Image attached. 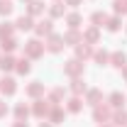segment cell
<instances>
[{
  "mask_svg": "<svg viewBox=\"0 0 127 127\" xmlns=\"http://www.w3.org/2000/svg\"><path fill=\"white\" fill-rule=\"evenodd\" d=\"M44 44L39 42V39H30L27 44H25V56L27 59H39V56H44Z\"/></svg>",
  "mask_w": 127,
  "mask_h": 127,
  "instance_id": "obj_1",
  "label": "cell"
},
{
  "mask_svg": "<svg viewBox=\"0 0 127 127\" xmlns=\"http://www.w3.org/2000/svg\"><path fill=\"white\" fill-rule=\"evenodd\" d=\"M51 108H54V105H51L49 100H44V98H37V100H34V105H32V115H34V117H42V120H44V117H49Z\"/></svg>",
  "mask_w": 127,
  "mask_h": 127,
  "instance_id": "obj_2",
  "label": "cell"
},
{
  "mask_svg": "<svg viewBox=\"0 0 127 127\" xmlns=\"http://www.w3.org/2000/svg\"><path fill=\"white\" fill-rule=\"evenodd\" d=\"M93 120L100 122V125L110 122V120H112V108H110V105H103V103L95 105V108H93Z\"/></svg>",
  "mask_w": 127,
  "mask_h": 127,
  "instance_id": "obj_3",
  "label": "cell"
},
{
  "mask_svg": "<svg viewBox=\"0 0 127 127\" xmlns=\"http://www.w3.org/2000/svg\"><path fill=\"white\" fill-rule=\"evenodd\" d=\"M64 73L71 76V78H81V76H83V61H78V59H68V61L64 64Z\"/></svg>",
  "mask_w": 127,
  "mask_h": 127,
  "instance_id": "obj_4",
  "label": "cell"
},
{
  "mask_svg": "<svg viewBox=\"0 0 127 127\" xmlns=\"http://www.w3.org/2000/svg\"><path fill=\"white\" fill-rule=\"evenodd\" d=\"M44 47L51 51V54H59L64 47H66V42H64V34H49V39H47V44Z\"/></svg>",
  "mask_w": 127,
  "mask_h": 127,
  "instance_id": "obj_5",
  "label": "cell"
},
{
  "mask_svg": "<svg viewBox=\"0 0 127 127\" xmlns=\"http://www.w3.org/2000/svg\"><path fill=\"white\" fill-rule=\"evenodd\" d=\"M34 32L39 37H49V34H54V22L51 20H39V22H34Z\"/></svg>",
  "mask_w": 127,
  "mask_h": 127,
  "instance_id": "obj_6",
  "label": "cell"
},
{
  "mask_svg": "<svg viewBox=\"0 0 127 127\" xmlns=\"http://www.w3.org/2000/svg\"><path fill=\"white\" fill-rule=\"evenodd\" d=\"M125 103H127V98H125V93H120V91H115V93L108 95V105H110L112 110H120V108H125Z\"/></svg>",
  "mask_w": 127,
  "mask_h": 127,
  "instance_id": "obj_7",
  "label": "cell"
},
{
  "mask_svg": "<svg viewBox=\"0 0 127 127\" xmlns=\"http://www.w3.org/2000/svg\"><path fill=\"white\" fill-rule=\"evenodd\" d=\"M0 93H2V95H15V93H17L15 78H10V76L5 78V76H2V78H0Z\"/></svg>",
  "mask_w": 127,
  "mask_h": 127,
  "instance_id": "obj_8",
  "label": "cell"
},
{
  "mask_svg": "<svg viewBox=\"0 0 127 127\" xmlns=\"http://www.w3.org/2000/svg\"><path fill=\"white\" fill-rule=\"evenodd\" d=\"M93 51H95V49L91 47V44L81 42L78 47H76V59H78V61H86V59H93Z\"/></svg>",
  "mask_w": 127,
  "mask_h": 127,
  "instance_id": "obj_9",
  "label": "cell"
},
{
  "mask_svg": "<svg viewBox=\"0 0 127 127\" xmlns=\"http://www.w3.org/2000/svg\"><path fill=\"white\" fill-rule=\"evenodd\" d=\"M86 103L95 108V105H100L103 103V91H98V88H91V91H86Z\"/></svg>",
  "mask_w": 127,
  "mask_h": 127,
  "instance_id": "obj_10",
  "label": "cell"
},
{
  "mask_svg": "<svg viewBox=\"0 0 127 127\" xmlns=\"http://www.w3.org/2000/svg\"><path fill=\"white\" fill-rule=\"evenodd\" d=\"M110 64L115 66V68L122 71V68L127 66V54H125V51H112V54H110Z\"/></svg>",
  "mask_w": 127,
  "mask_h": 127,
  "instance_id": "obj_11",
  "label": "cell"
},
{
  "mask_svg": "<svg viewBox=\"0 0 127 127\" xmlns=\"http://www.w3.org/2000/svg\"><path fill=\"white\" fill-rule=\"evenodd\" d=\"M64 42H66V44H71V47H78L81 42H83V34H81L78 30H68L66 34H64Z\"/></svg>",
  "mask_w": 127,
  "mask_h": 127,
  "instance_id": "obj_12",
  "label": "cell"
},
{
  "mask_svg": "<svg viewBox=\"0 0 127 127\" xmlns=\"http://www.w3.org/2000/svg\"><path fill=\"white\" fill-rule=\"evenodd\" d=\"M25 93L30 95V98H39V95L44 93V83H42V81H32L30 86L25 88Z\"/></svg>",
  "mask_w": 127,
  "mask_h": 127,
  "instance_id": "obj_13",
  "label": "cell"
},
{
  "mask_svg": "<svg viewBox=\"0 0 127 127\" xmlns=\"http://www.w3.org/2000/svg\"><path fill=\"white\" fill-rule=\"evenodd\" d=\"M15 27L17 30H22V32H30V30H34V17H30V15H22L20 20L15 22Z\"/></svg>",
  "mask_w": 127,
  "mask_h": 127,
  "instance_id": "obj_14",
  "label": "cell"
},
{
  "mask_svg": "<svg viewBox=\"0 0 127 127\" xmlns=\"http://www.w3.org/2000/svg\"><path fill=\"white\" fill-rule=\"evenodd\" d=\"M112 125L115 127H127V110L120 108V110L112 112Z\"/></svg>",
  "mask_w": 127,
  "mask_h": 127,
  "instance_id": "obj_15",
  "label": "cell"
},
{
  "mask_svg": "<svg viewBox=\"0 0 127 127\" xmlns=\"http://www.w3.org/2000/svg\"><path fill=\"white\" fill-rule=\"evenodd\" d=\"M44 7H47V5H44L42 0H32L30 5H27V15H30V17H37V15L44 12Z\"/></svg>",
  "mask_w": 127,
  "mask_h": 127,
  "instance_id": "obj_16",
  "label": "cell"
},
{
  "mask_svg": "<svg viewBox=\"0 0 127 127\" xmlns=\"http://www.w3.org/2000/svg\"><path fill=\"white\" fill-rule=\"evenodd\" d=\"M64 117H66V112H64L59 105H54V108H51V112H49V122H51V125H61Z\"/></svg>",
  "mask_w": 127,
  "mask_h": 127,
  "instance_id": "obj_17",
  "label": "cell"
},
{
  "mask_svg": "<svg viewBox=\"0 0 127 127\" xmlns=\"http://www.w3.org/2000/svg\"><path fill=\"white\" fill-rule=\"evenodd\" d=\"M93 61L98 64V66H108V64H110V54H108L105 49H95L93 51Z\"/></svg>",
  "mask_w": 127,
  "mask_h": 127,
  "instance_id": "obj_18",
  "label": "cell"
},
{
  "mask_svg": "<svg viewBox=\"0 0 127 127\" xmlns=\"http://www.w3.org/2000/svg\"><path fill=\"white\" fill-rule=\"evenodd\" d=\"M30 105H27V103H17L15 105V117L17 120H25V122H27V117H30Z\"/></svg>",
  "mask_w": 127,
  "mask_h": 127,
  "instance_id": "obj_19",
  "label": "cell"
},
{
  "mask_svg": "<svg viewBox=\"0 0 127 127\" xmlns=\"http://www.w3.org/2000/svg\"><path fill=\"white\" fill-rule=\"evenodd\" d=\"M98 37H100V27H91V30L83 32V42H86V44H95Z\"/></svg>",
  "mask_w": 127,
  "mask_h": 127,
  "instance_id": "obj_20",
  "label": "cell"
},
{
  "mask_svg": "<svg viewBox=\"0 0 127 127\" xmlns=\"http://www.w3.org/2000/svg\"><path fill=\"white\" fill-rule=\"evenodd\" d=\"M81 108H83V100H81V95H73V98L66 103V110L73 112V115H76V112H81Z\"/></svg>",
  "mask_w": 127,
  "mask_h": 127,
  "instance_id": "obj_21",
  "label": "cell"
},
{
  "mask_svg": "<svg viewBox=\"0 0 127 127\" xmlns=\"http://www.w3.org/2000/svg\"><path fill=\"white\" fill-rule=\"evenodd\" d=\"M91 22H93V27H103V25L108 22V15H105L103 10H95L93 15H91Z\"/></svg>",
  "mask_w": 127,
  "mask_h": 127,
  "instance_id": "obj_22",
  "label": "cell"
},
{
  "mask_svg": "<svg viewBox=\"0 0 127 127\" xmlns=\"http://www.w3.org/2000/svg\"><path fill=\"white\" fill-rule=\"evenodd\" d=\"M105 27H108V32H120V30H122V20H120V15H115V17H108Z\"/></svg>",
  "mask_w": 127,
  "mask_h": 127,
  "instance_id": "obj_23",
  "label": "cell"
},
{
  "mask_svg": "<svg viewBox=\"0 0 127 127\" xmlns=\"http://www.w3.org/2000/svg\"><path fill=\"white\" fill-rule=\"evenodd\" d=\"M15 25H12V22H2V25H0V39H7V37H12V34H15Z\"/></svg>",
  "mask_w": 127,
  "mask_h": 127,
  "instance_id": "obj_24",
  "label": "cell"
},
{
  "mask_svg": "<svg viewBox=\"0 0 127 127\" xmlns=\"http://www.w3.org/2000/svg\"><path fill=\"white\" fill-rule=\"evenodd\" d=\"M15 64H17V59H12L10 54L0 56V68H2V71H12V68H15Z\"/></svg>",
  "mask_w": 127,
  "mask_h": 127,
  "instance_id": "obj_25",
  "label": "cell"
},
{
  "mask_svg": "<svg viewBox=\"0 0 127 127\" xmlns=\"http://www.w3.org/2000/svg\"><path fill=\"white\" fill-rule=\"evenodd\" d=\"M0 44H2V51H5V54H12L17 49V39L15 37H7V39H0Z\"/></svg>",
  "mask_w": 127,
  "mask_h": 127,
  "instance_id": "obj_26",
  "label": "cell"
},
{
  "mask_svg": "<svg viewBox=\"0 0 127 127\" xmlns=\"http://www.w3.org/2000/svg\"><path fill=\"white\" fill-rule=\"evenodd\" d=\"M49 15H51V17H64V15H66L64 2H59V0H56L54 5H49Z\"/></svg>",
  "mask_w": 127,
  "mask_h": 127,
  "instance_id": "obj_27",
  "label": "cell"
},
{
  "mask_svg": "<svg viewBox=\"0 0 127 127\" xmlns=\"http://www.w3.org/2000/svg\"><path fill=\"white\" fill-rule=\"evenodd\" d=\"M66 22H68V27H71V30H78L81 22H83V17H81L78 12H68V15H66Z\"/></svg>",
  "mask_w": 127,
  "mask_h": 127,
  "instance_id": "obj_28",
  "label": "cell"
},
{
  "mask_svg": "<svg viewBox=\"0 0 127 127\" xmlns=\"http://www.w3.org/2000/svg\"><path fill=\"white\" fill-rule=\"evenodd\" d=\"M15 71H17V73H22V76H25V73H30V71H32L30 59H27V56H25V59H20V61L15 64Z\"/></svg>",
  "mask_w": 127,
  "mask_h": 127,
  "instance_id": "obj_29",
  "label": "cell"
},
{
  "mask_svg": "<svg viewBox=\"0 0 127 127\" xmlns=\"http://www.w3.org/2000/svg\"><path fill=\"white\" fill-rule=\"evenodd\" d=\"M88 88H86V83H83V78H73L71 81V93L73 95H81V93H86Z\"/></svg>",
  "mask_w": 127,
  "mask_h": 127,
  "instance_id": "obj_30",
  "label": "cell"
},
{
  "mask_svg": "<svg viewBox=\"0 0 127 127\" xmlns=\"http://www.w3.org/2000/svg\"><path fill=\"white\" fill-rule=\"evenodd\" d=\"M115 15H127V0H112Z\"/></svg>",
  "mask_w": 127,
  "mask_h": 127,
  "instance_id": "obj_31",
  "label": "cell"
},
{
  "mask_svg": "<svg viewBox=\"0 0 127 127\" xmlns=\"http://www.w3.org/2000/svg\"><path fill=\"white\" fill-rule=\"evenodd\" d=\"M61 95H64V88H51V93H49V103L51 105H59V100H61Z\"/></svg>",
  "mask_w": 127,
  "mask_h": 127,
  "instance_id": "obj_32",
  "label": "cell"
},
{
  "mask_svg": "<svg viewBox=\"0 0 127 127\" xmlns=\"http://www.w3.org/2000/svg\"><path fill=\"white\" fill-rule=\"evenodd\" d=\"M12 7H15V5H12V0H0V15H10V12H12Z\"/></svg>",
  "mask_w": 127,
  "mask_h": 127,
  "instance_id": "obj_33",
  "label": "cell"
},
{
  "mask_svg": "<svg viewBox=\"0 0 127 127\" xmlns=\"http://www.w3.org/2000/svg\"><path fill=\"white\" fill-rule=\"evenodd\" d=\"M5 115H7V105L0 100V117H5Z\"/></svg>",
  "mask_w": 127,
  "mask_h": 127,
  "instance_id": "obj_34",
  "label": "cell"
},
{
  "mask_svg": "<svg viewBox=\"0 0 127 127\" xmlns=\"http://www.w3.org/2000/svg\"><path fill=\"white\" fill-rule=\"evenodd\" d=\"M12 127H30V125H27L25 120H15V125H12Z\"/></svg>",
  "mask_w": 127,
  "mask_h": 127,
  "instance_id": "obj_35",
  "label": "cell"
},
{
  "mask_svg": "<svg viewBox=\"0 0 127 127\" xmlns=\"http://www.w3.org/2000/svg\"><path fill=\"white\" fill-rule=\"evenodd\" d=\"M66 5H81V0H64Z\"/></svg>",
  "mask_w": 127,
  "mask_h": 127,
  "instance_id": "obj_36",
  "label": "cell"
},
{
  "mask_svg": "<svg viewBox=\"0 0 127 127\" xmlns=\"http://www.w3.org/2000/svg\"><path fill=\"white\" fill-rule=\"evenodd\" d=\"M39 127H51V122H42V125H39Z\"/></svg>",
  "mask_w": 127,
  "mask_h": 127,
  "instance_id": "obj_37",
  "label": "cell"
},
{
  "mask_svg": "<svg viewBox=\"0 0 127 127\" xmlns=\"http://www.w3.org/2000/svg\"><path fill=\"white\" fill-rule=\"evenodd\" d=\"M122 73H125V78H127V66H125V68H122Z\"/></svg>",
  "mask_w": 127,
  "mask_h": 127,
  "instance_id": "obj_38",
  "label": "cell"
},
{
  "mask_svg": "<svg viewBox=\"0 0 127 127\" xmlns=\"http://www.w3.org/2000/svg\"><path fill=\"white\" fill-rule=\"evenodd\" d=\"M103 127H112V125H110V122H105V125H103Z\"/></svg>",
  "mask_w": 127,
  "mask_h": 127,
  "instance_id": "obj_39",
  "label": "cell"
},
{
  "mask_svg": "<svg viewBox=\"0 0 127 127\" xmlns=\"http://www.w3.org/2000/svg\"><path fill=\"white\" fill-rule=\"evenodd\" d=\"M25 2H32V0H25Z\"/></svg>",
  "mask_w": 127,
  "mask_h": 127,
  "instance_id": "obj_40",
  "label": "cell"
}]
</instances>
